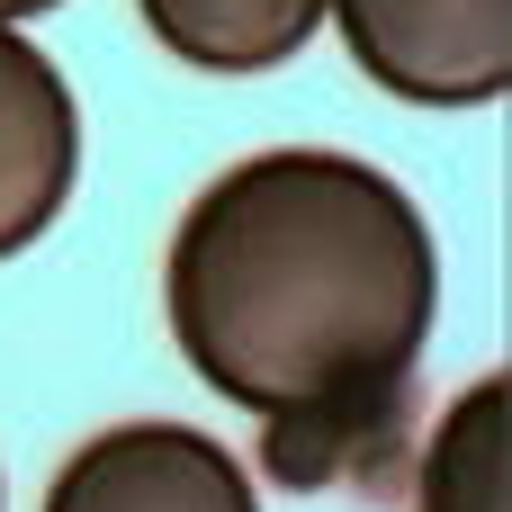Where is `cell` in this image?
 Instances as JSON below:
<instances>
[{"label": "cell", "mask_w": 512, "mask_h": 512, "mask_svg": "<svg viewBox=\"0 0 512 512\" xmlns=\"http://www.w3.org/2000/svg\"><path fill=\"white\" fill-rule=\"evenodd\" d=\"M162 306L180 360L243 414L405 396L441 252L423 207L360 153L279 144L207 180L171 234Z\"/></svg>", "instance_id": "6da1fadb"}, {"label": "cell", "mask_w": 512, "mask_h": 512, "mask_svg": "<svg viewBox=\"0 0 512 512\" xmlns=\"http://www.w3.org/2000/svg\"><path fill=\"white\" fill-rule=\"evenodd\" d=\"M324 18L414 108H486L512 90V0H324Z\"/></svg>", "instance_id": "7a4b0ae2"}, {"label": "cell", "mask_w": 512, "mask_h": 512, "mask_svg": "<svg viewBox=\"0 0 512 512\" xmlns=\"http://www.w3.org/2000/svg\"><path fill=\"white\" fill-rule=\"evenodd\" d=\"M45 512H261L243 459L189 423H117L63 459Z\"/></svg>", "instance_id": "3957f363"}, {"label": "cell", "mask_w": 512, "mask_h": 512, "mask_svg": "<svg viewBox=\"0 0 512 512\" xmlns=\"http://www.w3.org/2000/svg\"><path fill=\"white\" fill-rule=\"evenodd\" d=\"M81 171V108L54 72V54H36L18 27H0V261L27 252Z\"/></svg>", "instance_id": "277c9868"}, {"label": "cell", "mask_w": 512, "mask_h": 512, "mask_svg": "<svg viewBox=\"0 0 512 512\" xmlns=\"http://www.w3.org/2000/svg\"><path fill=\"white\" fill-rule=\"evenodd\" d=\"M153 45L189 72H279L315 27L324 0H135Z\"/></svg>", "instance_id": "5b68a950"}, {"label": "cell", "mask_w": 512, "mask_h": 512, "mask_svg": "<svg viewBox=\"0 0 512 512\" xmlns=\"http://www.w3.org/2000/svg\"><path fill=\"white\" fill-rule=\"evenodd\" d=\"M405 423V396H360V405H306V414H270L261 432V468L279 486H342V477H387L396 468V432Z\"/></svg>", "instance_id": "8992f818"}, {"label": "cell", "mask_w": 512, "mask_h": 512, "mask_svg": "<svg viewBox=\"0 0 512 512\" xmlns=\"http://www.w3.org/2000/svg\"><path fill=\"white\" fill-rule=\"evenodd\" d=\"M414 512H512V396H504V378H477L441 414V432H432V450L414 468Z\"/></svg>", "instance_id": "52a82bcc"}, {"label": "cell", "mask_w": 512, "mask_h": 512, "mask_svg": "<svg viewBox=\"0 0 512 512\" xmlns=\"http://www.w3.org/2000/svg\"><path fill=\"white\" fill-rule=\"evenodd\" d=\"M45 9H63V0H0V27H18V18H45Z\"/></svg>", "instance_id": "ba28073f"}]
</instances>
